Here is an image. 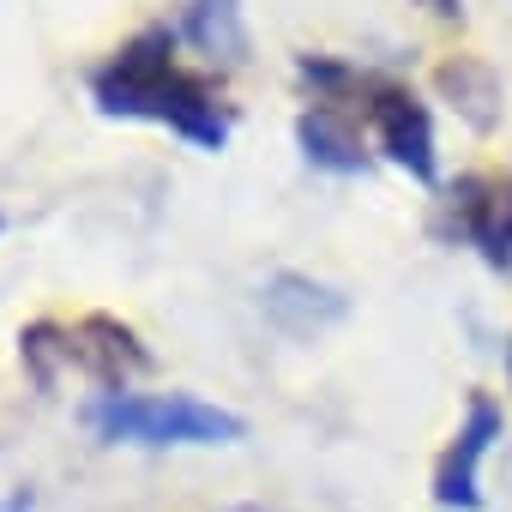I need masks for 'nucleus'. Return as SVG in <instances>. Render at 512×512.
I'll use <instances>...</instances> for the list:
<instances>
[{
  "mask_svg": "<svg viewBox=\"0 0 512 512\" xmlns=\"http://www.w3.org/2000/svg\"><path fill=\"white\" fill-rule=\"evenodd\" d=\"M440 91L452 97V109L476 133H488L500 121V79H494V67H482V61H446L440 67Z\"/></svg>",
  "mask_w": 512,
  "mask_h": 512,
  "instance_id": "9d476101",
  "label": "nucleus"
},
{
  "mask_svg": "<svg viewBox=\"0 0 512 512\" xmlns=\"http://www.w3.org/2000/svg\"><path fill=\"white\" fill-rule=\"evenodd\" d=\"M452 229L494 272H512V175H464L452 187Z\"/></svg>",
  "mask_w": 512,
  "mask_h": 512,
  "instance_id": "7ed1b4c3",
  "label": "nucleus"
},
{
  "mask_svg": "<svg viewBox=\"0 0 512 512\" xmlns=\"http://www.w3.org/2000/svg\"><path fill=\"white\" fill-rule=\"evenodd\" d=\"M434 19H464V0H422Z\"/></svg>",
  "mask_w": 512,
  "mask_h": 512,
  "instance_id": "9b49d317",
  "label": "nucleus"
},
{
  "mask_svg": "<svg viewBox=\"0 0 512 512\" xmlns=\"http://www.w3.org/2000/svg\"><path fill=\"white\" fill-rule=\"evenodd\" d=\"M368 121H374V139H380V151H386L398 169H410L416 181H428V187H434V175H440V157H434V121H428V109H422V103H416L404 85H374Z\"/></svg>",
  "mask_w": 512,
  "mask_h": 512,
  "instance_id": "20e7f679",
  "label": "nucleus"
},
{
  "mask_svg": "<svg viewBox=\"0 0 512 512\" xmlns=\"http://www.w3.org/2000/svg\"><path fill=\"white\" fill-rule=\"evenodd\" d=\"M85 422L103 440L127 446H229L247 440V422L223 404L187 398V392H103Z\"/></svg>",
  "mask_w": 512,
  "mask_h": 512,
  "instance_id": "f03ea898",
  "label": "nucleus"
},
{
  "mask_svg": "<svg viewBox=\"0 0 512 512\" xmlns=\"http://www.w3.org/2000/svg\"><path fill=\"white\" fill-rule=\"evenodd\" d=\"M0 512H31V488H13V494H0Z\"/></svg>",
  "mask_w": 512,
  "mask_h": 512,
  "instance_id": "f8f14e48",
  "label": "nucleus"
},
{
  "mask_svg": "<svg viewBox=\"0 0 512 512\" xmlns=\"http://www.w3.org/2000/svg\"><path fill=\"white\" fill-rule=\"evenodd\" d=\"M506 380H512V344H506Z\"/></svg>",
  "mask_w": 512,
  "mask_h": 512,
  "instance_id": "ddd939ff",
  "label": "nucleus"
},
{
  "mask_svg": "<svg viewBox=\"0 0 512 512\" xmlns=\"http://www.w3.org/2000/svg\"><path fill=\"white\" fill-rule=\"evenodd\" d=\"M296 139H302V151H308L314 169H332V175H362V169H368V151H362L356 127H350L332 103H314V109L296 121Z\"/></svg>",
  "mask_w": 512,
  "mask_h": 512,
  "instance_id": "0eeeda50",
  "label": "nucleus"
},
{
  "mask_svg": "<svg viewBox=\"0 0 512 512\" xmlns=\"http://www.w3.org/2000/svg\"><path fill=\"white\" fill-rule=\"evenodd\" d=\"M181 37L211 55V61H247V25H241V0H187Z\"/></svg>",
  "mask_w": 512,
  "mask_h": 512,
  "instance_id": "1a4fd4ad",
  "label": "nucleus"
},
{
  "mask_svg": "<svg viewBox=\"0 0 512 512\" xmlns=\"http://www.w3.org/2000/svg\"><path fill=\"white\" fill-rule=\"evenodd\" d=\"M61 350H67V362H85V374H97L109 392H127V374H145V368H151V356L139 350L133 326H121V320H109V314L79 320Z\"/></svg>",
  "mask_w": 512,
  "mask_h": 512,
  "instance_id": "423d86ee",
  "label": "nucleus"
},
{
  "mask_svg": "<svg viewBox=\"0 0 512 512\" xmlns=\"http://www.w3.org/2000/svg\"><path fill=\"white\" fill-rule=\"evenodd\" d=\"M494 434H500V404L494 398H470V416H464V428L452 434V446H446V458L434 470V500L440 506H452V512H476L482 506L476 470H482Z\"/></svg>",
  "mask_w": 512,
  "mask_h": 512,
  "instance_id": "39448f33",
  "label": "nucleus"
},
{
  "mask_svg": "<svg viewBox=\"0 0 512 512\" xmlns=\"http://www.w3.org/2000/svg\"><path fill=\"white\" fill-rule=\"evenodd\" d=\"M344 296L338 290H326V284H314V278H296V272H284V278H272L266 284V314L284 326V332H320V326H332V320H344Z\"/></svg>",
  "mask_w": 512,
  "mask_h": 512,
  "instance_id": "6e6552de",
  "label": "nucleus"
},
{
  "mask_svg": "<svg viewBox=\"0 0 512 512\" xmlns=\"http://www.w3.org/2000/svg\"><path fill=\"white\" fill-rule=\"evenodd\" d=\"M91 97L103 115L115 121H157L181 139H193L199 151H223L229 145V109L211 97L205 79H193L175 61V31L151 25L139 31L109 67H97Z\"/></svg>",
  "mask_w": 512,
  "mask_h": 512,
  "instance_id": "f257e3e1",
  "label": "nucleus"
}]
</instances>
